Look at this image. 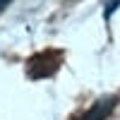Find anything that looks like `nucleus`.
I'll return each mask as SVG.
<instances>
[{"label": "nucleus", "instance_id": "1", "mask_svg": "<svg viewBox=\"0 0 120 120\" xmlns=\"http://www.w3.org/2000/svg\"><path fill=\"white\" fill-rule=\"evenodd\" d=\"M60 63H63V55H60V51H41L36 53L31 60H29L26 65V75L29 77H51L55 75V70L60 67Z\"/></svg>", "mask_w": 120, "mask_h": 120}, {"label": "nucleus", "instance_id": "2", "mask_svg": "<svg viewBox=\"0 0 120 120\" xmlns=\"http://www.w3.org/2000/svg\"><path fill=\"white\" fill-rule=\"evenodd\" d=\"M115 108V98L113 96H108V98H101V101H96L89 111L82 115V118H77V120H106L108 115H111V111Z\"/></svg>", "mask_w": 120, "mask_h": 120}, {"label": "nucleus", "instance_id": "3", "mask_svg": "<svg viewBox=\"0 0 120 120\" xmlns=\"http://www.w3.org/2000/svg\"><path fill=\"white\" fill-rule=\"evenodd\" d=\"M120 5V0H111V3H106V10H103V17L108 19V17H111L113 12H115V7Z\"/></svg>", "mask_w": 120, "mask_h": 120}, {"label": "nucleus", "instance_id": "4", "mask_svg": "<svg viewBox=\"0 0 120 120\" xmlns=\"http://www.w3.org/2000/svg\"><path fill=\"white\" fill-rule=\"evenodd\" d=\"M10 3H12V0H0V12H3V10H5Z\"/></svg>", "mask_w": 120, "mask_h": 120}]
</instances>
